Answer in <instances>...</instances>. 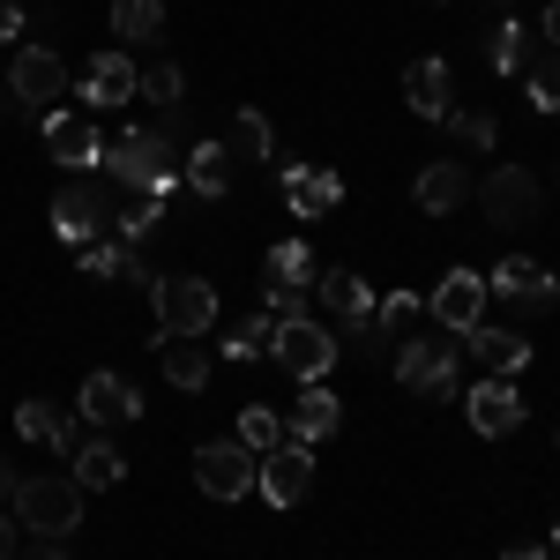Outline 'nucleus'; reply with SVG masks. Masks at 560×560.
I'll list each match as a JSON object with an SVG mask.
<instances>
[{"instance_id": "a211bd4d", "label": "nucleus", "mask_w": 560, "mask_h": 560, "mask_svg": "<svg viewBox=\"0 0 560 560\" xmlns=\"http://www.w3.org/2000/svg\"><path fill=\"white\" fill-rule=\"evenodd\" d=\"M404 97H411L419 120H448V113H456V75H448V60H411V68H404Z\"/></svg>"}, {"instance_id": "6ab92c4d", "label": "nucleus", "mask_w": 560, "mask_h": 560, "mask_svg": "<svg viewBox=\"0 0 560 560\" xmlns=\"http://www.w3.org/2000/svg\"><path fill=\"white\" fill-rule=\"evenodd\" d=\"M314 292H322V306H329L345 329H366V322H374V284H366L359 269H322Z\"/></svg>"}, {"instance_id": "bb28decb", "label": "nucleus", "mask_w": 560, "mask_h": 560, "mask_svg": "<svg viewBox=\"0 0 560 560\" xmlns=\"http://www.w3.org/2000/svg\"><path fill=\"white\" fill-rule=\"evenodd\" d=\"M120 471H128V464H120V448L97 433V441H83V448H75V471H68V478H75L83 493H105V486H120Z\"/></svg>"}, {"instance_id": "9b49d317", "label": "nucleus", "mask_w": 560, "mask_h": 560, "mask_svg": "<svg viewBox=\"0 0 560 560\" xmlns=\"http://www.w3.org/2000/svg\"><path fill=\"white\" fill-rule=\"evenodd\" d=\"M68 60L52 52V45H23L15 52V68H8V90H15V105H60L68 97Z\"/></svg>"}, {"instance_id": "ea45409f", "label": "nucleus", "mask_w": 560, "mask_h": 560, "mask_svg": "<svg viewBox=\"0 0 560 560\" xmlns=\"http://www.w3.org/2000/svg\"><path fill=\"white\" fill-rule=\"evenodd\" d=\"M15 31H23V0H0V45L15 38Z\"/></svg>"}, {"instance_id": "f257e3e1", "label": "nucleus", "mask_w": 560, "mask_h": 560, "mask_svg": "<svg viewBox=\"0 0 560 560\" xmlns=\"http://www.w3.org/2000/svg\"><path fill=\"white\" fill-rule=\"evenodd\" d=\"M105 173L135 195H173L179 187V150L165 128H120L105 142Z\"/></svg>"}, {"instance_id": "e433bc0d", "label": "nucleus", "mask_w": 560, "mask_h": 560, "mask_svg": "<svg viewBox=\"0 0 560 560\" xmlns=\"http://www.w3.org/2000/svg\"><path fill=\"white\" fill-rule=\"evenodd\" d=\"M75 261H83V277H120V240H90V247H75Z\"/></svg>"}, {"instance_id": "aec40b11", "label": "nucleus", "mask_w": 560, "mask_h": 560, "mask_svg": "<svg viewBox=\"0 0 560 560\" xmlns=\"http://www.w3.org/2000/svg\"><path fill=\"white\" fill-rule=\"evenodd\" d=\"M75 404H83V419H90V427H128L135 411H142V396H135V388L120 382V374H90Z\"/></svg>"}, {"instance_id": "412c9836", "label": "nucleus", "mask_w": 560, "mask_h": 560, "mask_svg": "<svg viewBox=\"0 0 560 560\" xmlns=\"http://www.w3.org/2000/svg\"><path fill=\"white\" fill-rule=\"evenodd\" d=\"M337 419H345V396L337 388H322V382H300V419H292V441H329L337 433Z\"/></svg>"}, {"instance_id": "4c0bfd02", "label": "nucleus", "mask_w": 560, "mask_h": 560, "mask_svg": "<svg viewBox=\"0 0 560 560\" xmlns=\"http://www.w3.org/2000/svg\"><path fill=\"white\" fill-rule=\"evenodd\" d=\"M15 553H23V523L0 509V560H15Z\"/></svg>"}, {"instance_id": "f3484780", "label": "nucleus", "mask_w": 560, "mask_h": 560, "mask_svg": "<svg viewBox=\"0 0 560 560\" xmlns=\"http://www.w3.org/2000/svg\"><path fill=\"white\" fill-rule=\"evenodd\" d=\"M419 210L427 217H456L464 202H471V165H456V158H433V165H419Z\"/></svg>"}, {"instance_id": "4be33fe9", "label": "nucleus", "mask_w": 560, "mask_h": 560, "mask_svg": "<svg viewBox=\"0 0 560 560\" xmlns=\"http://www.w3.org/2000/svg\"><path fill=\"white\" fill-rule=\"evenodd\" d=\"M158 366H165V382L187 388V396L210 388V345H202V337H165V345H158Z\"/></svg>"}, {"instance_id": "f03ea898", "label": "nucleus", "mask_w": 560, "mask_h": 560, "mask_svg": "<svg viewBox=\"0 0 560 560\" xmlns=\"http://www.w3.org/2000/svg\"><path fill=\"white\" fill-rule=\"evenodd\" d=\"M8 516L23 523L31 538H68V530L83 523V486H75L68 471L23 478V486H15V501H8Z\"/></svg>"}, {"instance_id": "0eeeda50", "label": "nucleus", "mask_w": 560, "mask_h": 560, "mask_svg": "<svg viewBox=\"0 0 560 560\" xmlns=\"http://www.w3.org/2000/svg\"><path fill=\"white\" fill-rule=\"evenodd\" d=\"M255 478H261V456L240 448V441H202V448H195V486H202L210 501H247Z\"/></svg>"}, {"instance_id": "a19ab883", "label": "nucleus", "mask_w": 560, "mask_h": 560, "mask_svg": "<svg viewBox=\"0 0 560 560\" xmlns=\"http://www.w3.org/2000/svg\"><path fill=\"white\" fill-rule=\"evenodd\" d=\"M501 560H553V553H546V546H509Z\"/></svg>"}, {"instance_id": "7ed1b4c3", "label": "nucleus", "mask_w": 560, "mask_h": 560, "mask_svg": "<svg viewBox=\"0 0 560 560\" xmlns=\"http://www.w3.org/2000/svg\"><path fill=\"white\" fill-rule=\"evenodd\" d=\"M456 359H464V337L433 322V329L396 345V382L411 396H456Z\"/></svg>"}, {"instance_id": "5701e85b", "label": "nucleus", "mask_w": 560, "mask_h": 560, "mask_svg": "<svg viewBox=\"0 0 560 560\" xmlns=\"http://www.w3.org/2000/svg\"><path fill=\"white\" fill-rule=\"evenodd\" d=\"M464 345L478 351V366H486V374H516L523 359H530V337H523V329H493V322H478Z\"/></svg>"}, {"instance_id": "393cba45", "label": "nucleus", "mask_w": 560, "mask_h": 560, "mask_svg": "<svg viewBox=\"0 0 560 560\" xmlns=\"http://www.w3.org/2000/svg\"><path fill=\"white\" fill-rule=\"evenodd\" d=\"M486 68H493V75H523V68H530V31H523L516 15H501V23L486 31Z\"/></svg>"}, {"instance_id": "ddd939ff", "label": "nucleus", "mask_w": 560, "mask_h": 560, "mask_svg": "<svg viewBox=\"0 0 560 560\" xmlns=\"http://www.w3.org/2000/svg\"><path fill=\"white\" fill-rule=\"evenodd\" d=\"M464 419L478 427V441H509V433L523 427V396L509 374H486V382L464 396Z\"/></svg>"}, {"instance_id": "c03bdc74", "label": "nucleus", "mask_w": 560, "mask_h": 560, "mask_svg": "<svg viewBox=\"0 0 560 560\" xmlns=\"http://www.w3.org/2000/svg\"><path fill=\"white\" fill-rule=\"evenodd\" d=\"M546 553H553V560H560V523H553V546H546Z\"/></svg>"}, {"instance_id": "1a4fd4ad", "label": "nucleus", "mask_w": 560, "mask_h": 560, "mask_svg": "<svg viewBox=\"0 0 560 560\" xmlns=\"http://www.w3.org/2000/svg\"><path fill=\"white\" fill-rule=\"evenodd\" d=\"M306 486H314V448H306V441H277V448L261 456L255 493L269 501V509H300Z\"/></svg>"}, {"instance_id": "cd10ccee", "label": "nucleus", "mask_w": 560, "mask_h": 560, "mask_svg": "<svg viewBox=\"0 0 560 560\" xmlns=\"http://www.w3.org/2000/svg\"><path fill=\"white\" fill-rule=\"evenodd\" d=\"M165 31V0H113V38L120 45H150Z\"/></svg>"}, {"instance_id": "a18cd8bd", "label": "nucleus", "mask_w": 560, "mask_h": 560, "mask_svg": "<svg viewBox=\"0 0 560 560\" xmlns=\"http://www.w3.org/2000/svg\"><path fill=\"white\" fill-rule=\"evenodd\" d=\"M553 441H560V427H553Z\"/></svg>"}, {"instance_id": "37998d69", "label": "nucleus", "mask_w": 560, "mask_h": 560, "mask_svg": "<svg viewBox=\"0 0 560 560\" xmlns=\"http://www.w3.org/2000/svg\"><path fill=\"white\" fill-rule=\"evenodd\" d=\"M546 45H560V0L546 8Z\"/></svg>"}, {"instance_id": "f704fd0d", "label": "nucleus", "mask_w": 560, "mask_h": 560, "mask_svg": "<svg viewBox=\"0 0 560 560\" xmlns=\"http://www.w3.org/2000/svg\"><path fill=\"white\" fill-rule=\"evenodd\" d=\"M269 337H277V314H255V322H240V329H232V337H224V359H261V351H269Z\"/></svg>"}, {"instance_id": "9d476101", "label": "nucleus", "mask_w": 560, "mask_h": 560, "mask_svg": "<svg viewBox=\"0 0 560 560\" xmlns=\"http://www.w3.org/2000/svg\"><path fill=\"white\" fill-rule=\"evenodd\" d=\"M75 90H83V113H113V105H128L135 90H142V68H135L120 45H97Z\"/></svg>"}, {"instance_id": "c85d7f7f", "label": "nucleus", "mask_w": 560, "mask_h": 560, "mask_svg": "<svg viewBox=\"0 0 560 560\" xmlns=\"http://www.w3.org/2000/svg\"><path fill=\"white\" fill-rule=\"evenodd\" d=\"M224 150H232V158L269 165V158H277V135H269V120H261L255 105H240V120H232V135H224Z\"/></svg>"}, {"instance_id": "20e7f679", "label": "nucleus", "mask_w": 560, "mask_h": 560, "mask_svg": "<svg viewBox=\"0 0 560 560\" xmlns=\"http://www.w3.org/2000/svg\"><path fill=\"white\" fill-rule=\"evenodd\" d=\"M113 217H120V202H113V187H97V173L68 179V187L52 195V232H60V247H90V240H105Z\"/></svg>"}, {"instance_id": "4468645a", "label": "nucleus", "mask_w": 560, "mask_h": 560, "mask_svg": "<svg viewBox=\"0 0 560 560\" xmlns=\"http://www.w3.org/2000/svg\"><path fill=\"white\" fill-rule=\"evenodd\" d=\"M433 322L456 329V337H471L478 322H486V277H478V269H448V277L433 284Z\"/></svg>"}, {"instance_id": "39448f33", "label": "nucleus", "mask_w": 560, "mask_h": 560, "mask_svg": "<svg viewBox=\"0 0 560 560\" xmlns=\"http://www.w3.org/2000/svg\"><path fill=\"white\" fill-rule=\"evenodd\" d=\"M150 306H158V329L165 337H210V322H217V292L202 277H158L150 284Z\"/></svg>"}, {"instance_id": "f8f14e48", "label": "nucleus", "mask_w": 560, "mask_h": 560, "mask_svg": "<svg viewBox=\"0 0 560 560\" xmlns=\"http://www.w3.org/2000/svg\"><path fill=\"white\" fill-rule=\"evenodd\" d=\"M45 142H52V158H60L75 179L105 173V135H97L90 113H45Z\"/></svg>"}, {"instance_id": "79ce46f5", "label": "nucleus", "mask_w": 560, "mask_h": 560, "mask_svg": "<svg viewBox=\"0 0 560 560\" xmlns=\"http://www.w3.org/2000/svg\"><path fill=\"white\" fill-rule=\"evenodd\" d=\"M15 486H23V478H15V471H8V464H0V509L15 501Z\"/></svg>"}, {"instance_id": "7c9ffc66", "label": "nucleus", "mask_w": 560, "mask_h": 560, "mask_svg": "<svg viewBox=\"0 0 560 560\" xmlns=\"http://www.w3.org/2000/svg\"><path fill=\"white\" fill-rule=\"evenodd\" d=\"M314 255H306V240H284V247H269V284H300V292H314Z\"/></svg>"}, {"instance_id": "423d86ee", "label": "nucleus", "mask_w": 560, "mask_h": 560, "mask_svg": "<svg viewBox=\"0 0 560 560\" xmlns=\"http://www.w3.org/2000/svg\"><path fill=\"white\" fill-rule=\"evenodd\" d=\"M337 337H329V329H322V322H277V337H269V359H277V366H284V374H292V382H322V374H329V366H337Z\"/></svg>"}, {"instance_id": "473e14b6", "label": "nucleus", "mask_w": 560, "mask_h": 560, "mask_svg": "<svg viewBox=\"0 0 560 560\" xmlns=\"http://www.w3.org/2000/svg\"><path fill=\"white\" fill-rule=\"evenodd\" d=\"M523 90H530L538 113H560V45H546V52L523 68Z\"/></svg>"}, {"instance_id": "c756f323", "label": "nucleus", "mask_w": 560, "mask_h": 560, "mask_svg": "<svg viewBox=\"0 0 560 560\" xmlns=\"http://www.w3.org/2000/svg\"><path fill=\"white\" fill-rule=\"evenodd\" d=\"M158 224H165V195H142L135 210L113 217V232H105V240H120V247H142V240H150Z\"/></svg>"}, {"instance_id": "c9c22d12", "label": "nucleus", "mask_w": 560, "mask_h": 560, "mask_svg": "<svg viewBox=\"0 0 560 560\" xmlns=\"http://www.w3.org/2000/svg\"><path fill=\"white\" fill-rule=\"evenodd\" d=\"M441 128L456 135L464 150H493V142H501V128H493V113H448Z\"/></svg>"}, {"instance_id": "b1692460", "label": "nucleus", "mask_w": 560, "mask_h": 560, "mask_svg": "<svg viewBox=\"0 0 560 560\" xmlns=\"http://www.w3.org/2000/svg\"><path fill=\"white\" fill-rule=\"evenodd\" d=\"M486 292H501V300H516V306H538L546 292H553V277H546L530 255H509L493 277H486Z\"/></svg>"}, {"instance_id": "2eb2a0df", "label": "nucleus", "mask_w": 560, "mask_h": 560, "mask_svg": "<svg viewBox=\"0 0 560 560\" xmlns=\"http://www.w3.org/2000/svg\"><path fill=\"white\" fill-rule=\"evenodd\" d=\"M284 202H292L300 224H314V217H329L345 202V179L329 173V165H284Z\"/></svg>"}, {"instance_id": "72a5a7b5", "label": "nucleus", "mask_w": 560, "mask_h": 560, "mask_svg": "<svg viewBox=\"0 0 560 560\" xmlns=\"http://www.w3.org/2000/svg\"><path fill=\"white\" fill-rule=\"evenodd\" d=\"M142 97H150L158 113H179V105H187V75H179V60H158V68H142Z\"/></svg>"}, {"instance_id": "49530a36", "label": "nucleus", "mask_w": 560, "mask_h": 560, "mask_svg": "<svg viewBox=\"0 0 560 560\" xmlns=\"http://www.w3.org/2000/svg\"><path fill=\"white\" fill-rule=\"evenodd\" d=\"M553 292H560V284H553Z\"/></svg>"}, {"instance_id": "58836bf2", "label": "nucleus", "mask_w": 560, "mask_h": 560, "mask_svg": "<svg viewBox=\"0 0 560 560\" xmlns=\"http://www.w3.org/2000/svg\"><path fill=\"white\" fill-rule=\"evenodd\" d=\"M15 560H68V538H38V546H23Z\"/></svg>"}, {"instance_id": "a878e982", "label": "nucleus", "mask_w": 560, "mask_h": 560, "mask_svg": "<svg viewBox=\"0 0 560 560\" xmlns=\"http://www.w3.org/2000/svg\"><path fill=\"white\" fill-rule=\"evenodd\" d=\"M232 165H240V158H232V150H224V142H195V150H187V187H195V195H224V187H232Z\"/></svg>"}, {"instance_id": "dca6fc26", "label": "nucleus", "mask_w": 560, "mask_h": 560, "mask_svg": "<svg viewBox=\"0 0 560 560\" xmlns=\"http://www.w3.org/2000/svg\"><path fill=\"white\" fill-rule=\"evenodd\" d=\"M15 433H23V441H38V448H52V456H75V448H83L75 411H60V404H45V396H31V404L15 411Z\"/></svg>"}, {"instance_id": "2f4dec72", "label": "nucleus", "mask_w": 560, "mask_h": 560, "mask_svg": "<svg viewBox=\"0 0 560 560\" xmlns=\"http://www.w3.org/2000/svg\"><path fill=\"white\" fill-rule=\"evenodd\" d=\"M277 441H292V427H284V419H277L269 404H247V411H240V448H255V456H269Z\"/></svg>"}, {"instance_id": "6e6552de", "label": "nucleus", "mask_w": 560, "mask_h": 560, "mask_svg": "<svg viewBox=\"0 0 560 560\" xmlns=\"http://www.w3.org/2000/svg\"><path fill=\"white\" fill-rule=\"evenodd\" d=\"M538 173H523V165H493V173L478 179V217L486 224H501V232H516V224H530L538 217Z\"/></svg>"}]
</instances>
